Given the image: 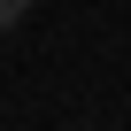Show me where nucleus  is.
Returning a JSON list of instances; mask_svg holds the SVG:
<instances>
[{
    "label": "nucleus",
    "instance_id": "f257e3e1",
    "mask_svg": "<svg viewBox=\"0 0 131 131\" xmlns=\"http://www.w3.org/2000/svg\"><path fill=\"white\" fill-rule=\"evenodd\" d=\"M23 23V8H16V0H0V31H16Z\"/></svg>",
    "mask_w": 131,
    "mask_h": 131
},
{
    "label": "nucleus",
    "instance_id": "f03ea898",
    "mask_svg": "<svg viewBox=\"0 0 131 131\" xmlns=\"http://www.w3.org/2000/svg\"><path fill=\"white\" fill-rule=\"evenodd\" d=\"M16 8H39V0H16Z\"/></svg>",
    "mask_w": 131,
    "mask_h": 131
}]
</instances>
